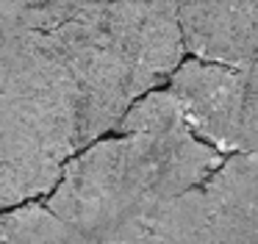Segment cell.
Wrapping results in <instances>:
<instances>
[{
	"label": "cell",
	"instance_id": "obj_1",
	"mask_svg": "<svg viewBox=\"0 0 258 244\" xmlns=\"http://www.w3.org/2000/svg\"><path fill=\"white\" fill-rule=\"evenodd\" d=\"M219 164L222 155L189 131L172 92L156 89L128 108L117 136L97 139L67 161L45 205L97 241L200 189Z\"/></svg>",
	"mask_w": 258,
	"mask_h": 244
},
{
	"label": "cell",
	"instance_id": "obj_2",
	"mask_svg": "<svg viewBox=\"0 0 258 244\" xmlns=\"http://www.w3.org/2000/svg\"><path fill=\"white\" fill-rule=\"evenodd\" d=\"M81 100L84 147L183 64L175 0H106L47 33Z\"/></svg>",
	"mask_w": 258,
	"mask_h": 244
},
{
	"label": "cell",
	"instance_id": "obj_3",
	"mask_svg": "<svg viewBox=\"0 0 258 244\" xmlns=\"http://www.w3.org/2000/svg\"><path fill=\"white\" fill-rule=\"evenodd\" d=\"M84 150L81 100L47 33H0V161L64 164Z\"/></svg>",
	"mask_w": 258,
	"mask_h": 244
},
{
	"label": "cell",
	"instance_id": "obj_4",
	"mask_svg": "<svg viewBox=\"0 0 258 244\" xmlns=\"http://www.w3.org/2000/svg\"><path fill=\"white\" fill-rule=\"evenodd\" d=\"M169 92L189 131L219 155L258 150V139L250 125L244 67L197 58L183 61L169 75Z\"/></svg>",
	"mask_w": 258,
	"mask_h": 244
},
{
	"label": "cell",
	"instance_id": "obj_5",
	"mask_svg": "<svg viewBox=\"0 0 258 244\" xmlns=\"http://www.w3.org/2000/svg\"><path fill=\"white\" fill-rule=\"evenodd\" d=\"M183 50L197 61L250 67L258 61V0H175Z\"/></svg>",
	"mask_w": 258,
	"mask_h": 244
},
{
	"label": "cell",
	"instance_id": "obj_6",
	"mask_svg": "<svg viewBox=\"0 0 258 244\" xmlns=\"http://www.w3.org/2000/svg\"><path fill=\"white\" fill-rule=\"evenodd\" d=\"M206 219L208 205L203 189H195L161 208L147 211L145 216L125 222L92 244H200Z\"/></svg>",
	"mask_w": 258,
	"mask_h": 244
},
{
	"label": "cell",
	"instance_id": "obj_7",
	"mask_svg": "<svg viewBox=\"0 0 258 244\" xmlns=\"http://www.w3.org/2000/svg\"><path fill=\"white\" fill-rule=\"evenodd\" d=\"M208 211H258V150L233 153L203 183Z\"/></svg>",
	"mask_w": 258,
	"mask_h": 244
},
{
	"label": "cell",
	"instance_id": "obj_8",
	"mask_svg": "<svg viewBox=\"0 0 258 244\" xmlns=\"http://www.w3.org/2000/svg\"><path fill=\"white\" fill-rule=\"evenodd\" d=\"M0 244H92L45 203H25L0 214Z\"/></svg>",
	"mask_w": 258,
	"mask_h": 244
},
{
	"label": "cell",
	"instance_id": "obj_9",
	"mask_svg": "<svg viewBox=\"0 0 258 244\" xmlns=\"http://www.w3.org/2000/svg\"><path fill=\"white\" fill-rule=\"evenodd\" d=\"M61 164H12L0 161V214L34 203L39 194H47L61 180Z\"/></svg>",
	"mask_w": 258,
	"mask_h": 244
},
{
	"label": "cell",
	"instance_id": "obj_10",
	"mask_svg": "<svg viewBox=\"0 0 258 244\" xmlns=\"http://www.w3.org/2000/svg\"><path fill=\"white\" fill-rule=\"evenodd\" d=\"M6 3L25 28L50 33L61 28L64 22H70L73 17H78L81 11L100 6L106 0H6Z\"/></svg>",
	"mask_w": 258,
	"mask_h": 244
},
{
	"label": "cell",
	"instance_id": "obj_11",
	"mask_svg": "<svg viewBox=\"0 0 258 244\" xmlns=\"http://www.w3.org/2000/svg\"><path fill=\"white\" fill-rule=\"evenodd\" d=\"M200 244H258V211H208Z\"/></svg>",
	"mask_w": 258,
	"mask_h": 244
}]
</instances>
